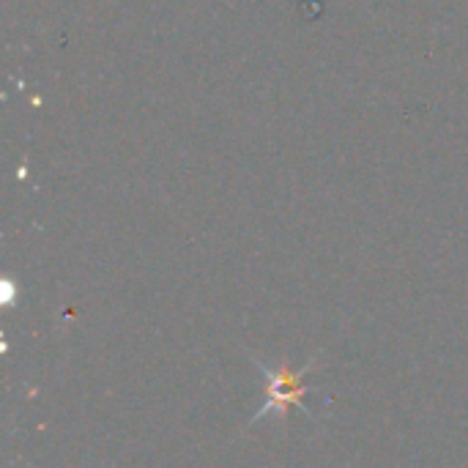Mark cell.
I'll list each match as a JSON object with an SVG mask.
<instances>
[{"mask_svg":"<svg viewBox=\"0 0 468 468\" xmlns=\"http://www.w3.org/2000/svg\"><path fill=\"white\" fill-rule=\"evenodd\" d=\"M250 362L255 365V370H258L261 378H263V403H261V409L250 417L247 428L258 425L263 417H271V414L288 417L291 409H299V411H304L313 422H318V417L313 414V409H310L304 400L313 395V389L307 387V376L321 365V351H318L307 365H302L299 370L269 367V365H263V359L255 356V354H250Z\"/></svg>","mask_w":468,"mask_h":468,"instance_id":"cell-1","label":"cell"}]
</instances>
